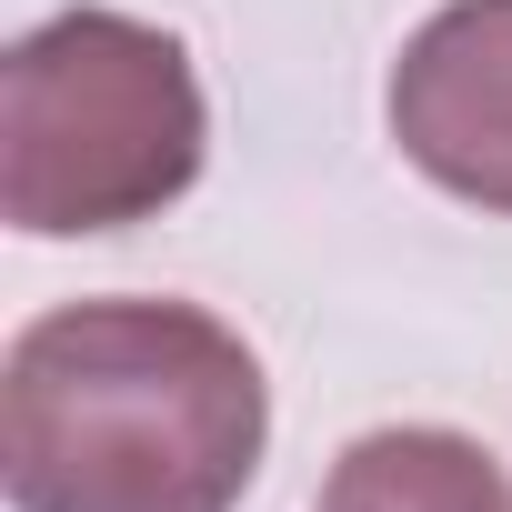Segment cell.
<instances>
[{"label":"cell","instance_id":"obj_1","mask_svg":"<svg viewBox=\"0 0 512 512\" xmlns=\"http://www.w3.org/2000/svg\"><path fill=\"white\" fill-rule=\"evenodd\" d=\"M262 442V362L191 302H61L0 362L11 512H231Z\"/></svg>","mask_w":512,"mask_h":512},{"label":"cell","instance_id":"obj_2","mask_svg":"<svg viewBox=\"0 0 512 512\" xmlns=\"http://www.w3.org/2000/svg\"><path fill=\"white\" fill-rule=\"evenodd\" d=\"M191 51L131 11H61L0 61V211L31 241L131 231L201 181Z\"/></svg>","mask_w":512,"mask_h":512},{"label":"cell","instance_id":"obj_3","mask_svg":"<svg viewBox=\"0 0 512 512\" xmlns=\"http://www.w3.org/2000/svg\"><path fill=\"white\" fill-rule=\"evenodd\" d=\"M382 111L432 191L512 211V0H442L402 41Z\"/></svg>","mask_w":512,"mask_h":512},{"label":"cell","instance_id":"obj_4","mask_svg":"<svg viewBox=\"0 0 512 512\" xmlns=\"http://www.w3.org/2000/svg\"><path fill=\"white\" fill-rule=\"evenodd\" d=\"M312 512H512V472L472 432L392 422V432H362L332 462Z\"/></svg>","mask_w":512,"mask_h":512}]
</instances>
